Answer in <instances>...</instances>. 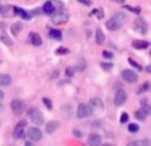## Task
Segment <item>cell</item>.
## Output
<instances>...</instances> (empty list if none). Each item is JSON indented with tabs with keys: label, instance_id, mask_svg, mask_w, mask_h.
Listing matches in <instances>:
<instances>
[{
	"label": "cell",
	"instance_id": "obj_12",
	"mask_svg": "<svg viewBox=\"0 0 151 146\" xmlns=\"http://www.w3.org/2000/svg\"><path fill=\"white\" fill-rule=\"evenodd\" d=\"M29 43H31L32 45H35V47H40V45L42 44V39L39 33L32 32V33H29Z\"/></svg>",
	"mask_w": 151,
	"mask_h": 146
},
{
	"label": "cell",
	"instance_id": "obj_34",
	"mask_svg": "<svg viewBox=\"0 0 151 146\" xmlns=\"http://www.w3.org/2000/svg\"><path fill=\"white\" fill-rule=\"evenodd\" d=\"M101 66H102V69H104V71H110V69L113 68V64L111 63H102Z\"/></svg>",
	"mask_w": 151,
	"mask_h": 146
},
{
	"label": "cell",
	"instance_id": "obj_17",
	"mask_svg": "<svg viewBox=\"0 0 151 146\" xmlns=\"http://www.w3.org/2000/svg\"><path fill=\"white\" fill-rule=\"evenodd\" d=\"M133 47L135 49H146V48L150 47V44L147 41H142V40H135L133 41Z\"/></svg>",
	"mask_w": 151,
	"mask_h": 146
},
{
	"label": "cell",
	"instance_id": "obj_35",
	"mask_svg": "<svg viewBox=\"0 0 151 146\" xmlns=\"http://www.w3.org/2000/svg\"><path fill=\"white\" fill-rule=\"evenodd\" d=\"M42 102H44V104H45V106H47L49 110L52 109V101H50L49 98H47V97H44V98H42Z\"/></svg>",
	"mask_w": 151,
	"mask_h": 146
},
{
	"label": "cell",
	"instance_id": "obj_27",
	"mask_svg": "<svg viewBox=\"0 0 151 146\" xmlns=\"http://www.w3.org/2000/svg\"><path fill=\"white\" fill-rule=\"evenodd\" d=\"M125 9H127V11H130V12H133V13H135V15H139L141 13V8L139 7H131V5H125Z\"/></svg>",
	"mask_w": 151,
	"mask_h": 146
},
{
	"label": "cell",
	"instance_id": "obj_46",
	"mask_svg": "<svg viewBox=\"0 0 151 146\" xmlns=\"http://www.w3.org/2000/svg\"><path fill=\"white\" fill-rule=\"evenodd\" d=\"M0 64H1V61H0Z\"/></svg>",
	"mask_w": 151,
	"mask_h": 146
},
{
	"label": "cell",
	"instance_id": "obj_29",
	"mask_svg": "<svg viewBox=\"0 0 151 146\" xmlns=\"http://www.w3.org/2000/svg\"><path fill=\"white\" fill-rule=\"evenodd\" d=\"M11 8H12V7H9V5H1V4H0V15L7 16Z\"/></svg>",
	"mask_w": 151,
	"mask_h": 146
},
{
	"label": "cell",
	"instance_id": "obj_10",
	"mask_svg": "<svg viewBox=\"0 0 151 146\" xmlns=\"http://www.w3.org/2000/svg\"><path fill=\"white\" fill-rule=\"evenodd\" d=\"M89 106H90V109H91V112H93V113L101 112V110L104 109V104H102L101 98H98V97L91 98L90 101H89Z\"/></svg>",
	"mask_w": 151,
	"mask_h": 146
},
{
	"label": "cell",
	"instance_id": "obj_4",
	"mask_svg": "<svg viewBox=\"0 0 151 146\" xmlns=\"http://www.w3.org/2000/svg\"><path fill=\"white\" fill-rule=\"evenodd\" d=\"M11 109H12V112L15 113L16 116H20V114H23V112L25 110V104H24L21 100H13V101L11 102Z\"/></svg>",
	"mask_w": 151,
	"mask_h": 146
},
{
	"label": "cell",
	"instance_id": "obj_8",
	"mask_svg": "<svg viewBox=\"0 0 151 146\" xmlns=\"http://www.w3.org/2000/svg\"><path fill=\"white\" fill-rule=\"evenodd\" d=\"M25 126H27V121L25 120L20 121V122L16 125L15 130H13V136H15V138L21 139V138H24V137H25V133H24V129H25Z\"/></svg>",
	"mask_w": 151,
	"mask_h": 146
},
{
	"label": "cell",
	"instance_id": "obj_30",
	"mask_svg": "<svg viewBox=\"0 0 151 146\" xmlns=\"http://www.w3.org/2000/svg\"><path fill=\"white\" fill-rule=\"evenodd\" d=\"M69 52H70V51H69L68 48H65V47H60L57 51H56V53H57V55H68Z\"/></svg>",
	"mask_w": 151,
	"mask_h": 146
},
{
	"label": "cell",
	"instance_id": "obj_41",
	"mask_svg": "<svg viewBox=\"0 0 151 146\" xmlns=\"http://www.w3.org/2000/svg\"><path fill=\"white\" fill-rule=\"evenodd\" d=\"M145 69H146V72H147V73H151V65H147Z\"/></svg>",
	"mask_w": 151,
	"mask_h": 146
},
{
	"label": "cell",
	"instance_id": "obj_3",
	"mask_svg": "<svg viewBox=\"0 0 151 146\" xmlns=\"http://www.w3.org/2000/svg\"><path fill=\"white\" fill-rule=\"evenodd\" d=\"M28 117L35 125H42V124H44V116L41 114V112H40L37 108H29Z\"/></svg>",
	"mask_w": 151,
	"mask_h": 146
},
{
	"label": "cell",
	"instance_id": "obj_24",
	"mask_svg": "<svg viewBox=\"0 0 151 146\" xmlns=\"http://www.w3.org/2000/svg\"><path fill=\"white\" fill-rule=\"evenodd\" d=\"M142 110H143V112L146 113L147 116L151 114V105L147 104L146 100H143V101H142Z\"/></svg>",
	"mask_w": 151,
	"mask_h": 146
},
{
	"label": "cell",
	"instance_id": "obj_11",
	"mask_svg": "<svg viewBox=\"0 0 151 146\" xmlns=\"http://www.w3.org/2000/svg\"><path fill=\"white\" fill-rule=\"evenodd\" d=\"M126 100H127V94H126V92L123 90V89L117 90L115 97H114V104L117 105V106H122V105L126 102Z\"/></svg>",
	"mask_w": 151,
	"mask_h": 146
},
{
	"label": "cell",
	"instance_id": "obj_31",
	"mask_svg": "<svg viewBox=\"0 0 151 146\" xmlns=\"http://www.w3.org/2000/svg\"><path fill=\"white\" fill-rule=\"evenodd\" d=\"M138 130H139V125H137V124H129V132L137 133Z\"/></svg>",
	"mask_w": 151,
	"mask_h": 146
},
{
	"label": "cell",
	"instance_id": "obj_7",
	"mask_svg": "<svg viewBox=\"0 0 151 146\" xmlns=\"http://www.w3.org/2000/svg\"><path fill=\"white\" fill-rule=\"evenodd\" d=\"M122 78L126 82L134 84L138 81V74L134 71H131V69H125V71H122Z\"/></svg>",
	"mask_w": 151,
	"mask_h": 146
},
{
	"label": "cell",
	"instance_id": "obj_13",
	"mask_svg": "<svg viewBox=\"0 0 151 146\" xmlns=\"http://www.w3.org/2000/svg\"><path fill=\"white\" fill-rule=\"evenodd\" d=\"M101 142H102L101 136H98V134H96V133L90 134V136L88 137V144L90 146H98V145H101Z\"/></svg>",
	"mask_w": 151,
	"mask_h": 146
},
{
	"label": "cell",
	"instance_id": "obj_26",
	"mask_svg": "<svg viewBox=\"0 0 151 146\" xmlns=\"http://www.w3.org/2000/svg\"><path fill=\"white\" fill-rule=\"evenodd\" d=\"M146 113H145L143 112V110H137V112H135V118H137V120H139V121H145V120H146Z\"/></svg>",
	"mask_w": 151,
	"mask_h": 146
},
{
	"label": "cell",
	"instance_id": "obj_21",
	"mask_svg": "<svg viewBox=\"0 0 151 146\" xmlns=\"http://www.w3.org/2000/svg\"><path fill=\"white\" fill-rule=\"evenodd\" d=\"M104 41H105L104 32H102L101 29H97V31H96V43L98 45H101V44H104Z\"/></svg>",
	"mask_w": 151,
	"mask_h": 146
},
{
	"label": "cell",
	"instance_id": "obj_38",
	"mask_svg": "<svg viewBox=\"0 0 151 146\" xmlns=\"http://www.w3.org/2000/svg\"><path fill=\"white\" fill-rule=\"evenodd\" d=\"M73 134H74V137H77V138H81V137H82V134H81V132L80 130H73Z\"/></svg>",
	"mask_w": 151,
	"mask_h": 146
},
{
	"label": "cell",
	"instance_id": "obj_2",
	"mask_svg": "<svg viewBox=\"0 0 151 146\" xmlns=\"http://www.w3.org/2000/svg\"><path fill=\"white\" fill-rule=\"evenodd\" d=\"M52 23L53 24H64L66 23V21L69 20V13L68 11H65L63 8V9H56L55 12L52 13Z\"/></svg>",
	"mask_w": 151,
	"mask_h": 146
},
{
	"label": "cell",
	"instance_id": "obj_43",
	"mask_svg": "<svg viewBox=\"0 0 151 146\" xmlns=\"http://www.w3.org/2000/svg\"><path fill=\"white\" fill-rule=\"evenodd\" d=\"M32 144H33V141H32V139H31V141H27V142H25L27 146H29V145H32Z\"/></svg>",
	"mask_w": 151,
	"mask_h": 146
},
{
	"label": "cell",
	"instance_id": "obj_36",
	"mask_svg": "<svg viewBox=\"0 0 151 146\" xmlns=\"http://www.w3.org/2000/svg\"><path fill=\"white\" fill-rule=\"evenodd\" d=\"M102 55H104L105 59H109V60H111V59L114 57V55H113L111 52H109V51H104V53H102Z\"/></svg>",
	"mask_w": 151,
	"mask_h": 146
},
{
	"label": "cell",
	"instance_id": "obj_33",
	"mask_svg": "<svg viewBox=\"0 0 151 146\" xmlns=\"http://www.w3.org/2000/svg\"><path fill=\"white\" fill-rule=\"evenodd\" d=\"M77 71L76 68H73V66H69V68H66V71H65V74L68 76V77H72V76L74 74V72Z\"/></svg>",
	"mask_w": 151,
	"mask_h": 146
},
{
	"label": "cell",
	"instance_id": "obj_39",
	"mask_svg": "<svg viewBox=\"0 0 151 146\" xmlns=\"http://www.w3.org/2000/svg\"><path fill=\"white\" fill-rule=\"evenodd\" d=\"M80 3H82V4H86V5H91V0H78Z\"/></svg>",
	"mask_w": 151,
	"mask_h": 146
},
{
	"label": "cell",
	"instance_id": "obj_14",
	"mask_svg": "<svg viewBox=\"0 0 151 146\" xmlns=\"http://www.w3.org/2000/svg\"><path fill=\"white\" fill-rule=\"evenodd\" d=\"M58 126H60V122H58V121H50V122H48L47 125H45V132L49 133V134H52L57 130Z\"/></svg>",
	"mask_w": 151,
	"mask_h": 146
},
{
	"label": "cell",
	"instance_id": "obj_16",
	"mask_svg": "<svg viewBox=\"0 0 151 146\" xmlns=\"http://www.w3.org/2000/svg\"><path fill=\"white\" fill-rule=\"evenodd\" d=\"M55 4H53L52 3V0H50V1H47L44 4V7H42V12L44 13H47V15H52L53 12H55Z\"/></svg>",
	"mask_w": 151,
	"mask_h": 146
},
{
	"label": "cell",
	"instance_id": "obj_22",
	"mask_svg": "<svg viewBox=\"0 0 151 146\" xmlns=\"http://www.w3.org/2000/svg\"><path fill=\"white\" fill-rule=\"evenodd\" d=\"M130 146H150L149 139H138V141H131L129 142Z\"/></svg>",
	"mask_w": 151,
	"mask_h": 146
},
{
	"label": "cell",
	"instance_id": "obj_32",
	"mask_svg": "<svg viewBox=\"0 0 151 146\" xmlns=\"http://www.w3.org/2000/svg\"><path fill=\"white\" fill-rule=\"evenodd\" d=\"M129 63H130L131 65H133V66H134V68H135V69H138V71H142V69H143V66H142L141 64L135 63V61H134L133 59H129Z\"/></svg>",
	"mask_w": 151,
	"mask_h": 146
},
{
	"label": "cell",
	"instance_id": "obj_1",
	"mask_svg": "<svg viewBox=\"0 0 151 146\" xmlns=\"http://www.w3.org/2000/svg\"><path fill=\"white\" fill-rule=\"evenodd\" d=\"M126 19L127 17H126L125 13H122V12L114 13L113 17L106 21V28L109 29V31H117V29H119L121 27L126 23Z\"/></svg>",
	"mask_w": 151,
	"mask_h": 146
},
{
	"label": "cell",
	"instance_id": "obj_20",
	"mask_svg": "<svg viewBox=\"0 0 151 146\" xmlns=\"http://www.w3.org/2000/svg\"><path fill=\"white\" fill-rule=\"evenodd\" d=\"M21 29H23V24L21 23H13L12 25H11V32H12L13 36H17Z\"/></svg>",
	"mask_w": 151,
	"mask_h": 146
},
{
	"label": "cell",
	"instance_id": "obj_44",
	"mask_svg": "<svg viewBox=\"0 0 151 146\" xmlns=\"http://www.w3.org/2000/svg\"><path fill=\"white\" fill-rule=\"evenodd\" d=\"M3 97H4V93H3V92H1V90H0V100H1V98H3Z\"/></svg>",
	"mask_w": 151,
	"mask_h": 146
},
{
	"label": "cell",
	"instance_id": "obj_45",
	"mask_svg": "<svg viewBox=\"0 0 151 146\" xmlns=\"http://www.w3.org/2000/svg\"><path fill=\"white\" fill-rule=\"evenodd\" d=\"M150 55H151V51H150Z\"/></svg>",
	"mask_w": 151,
	"mask_h": 146
},
{
	"label": "cell",
	"instance_id": "obj_42",
	"mask_svg": "<svg viewBox=\"0 0 151 146\" xmlns=\"http://www.w3.org/2000/svg\"><path fill=\"white\" fill-rule=\"evenodd\" d=\"M113 1H115V3H119V4H123V3H125V0H113Z\"/></svg>",
	"mask_w": 151,
	"mask_h": 146
},
{
	"label": "cell",
	"instance_id": "obj_19",
	"mask_svg": "<svg viewBox=\"0 0 151 146\" xmlns=\"http://www.w3.org/2000/svg\"><path fill=\"white\" fill-rule=\"evenodd\" d=\"M11 82H12V78H11V76L0 73V85H1V86H8Z\"/></svg>",
	"mask_w": 151,
	"mask_h": 146
},
{
	"label": "cell",
	"instance_id": "obj_40",
	"mask_svg": "<svg viewBox=\"0 0 151 146\" xmlns=\"http://www.w3.org/2000/svg\"><path fill=\"white\" fill-rule=\"evenodd\" d=\"M91 126H93L94 129H96V128H99V122H93V124H91Z\"/></svg>",
	"mask_w": 151,
	"mask_h": 146
},
{
	"label": "cell",
	"instance_id": "obj_6",
	"mask_svg": "<svg viewBox=\"0 0 151 146\" xmlns=\"http://www.w3.org/2000/svg\"><path fill=\"white\" fill-rule=\"evenodd\" d=\"M25 136L28 137L29 139H32L33 142L40 141V139L42 138V133H41V130H40L39 128H29L28 130H27Z\"/></svg>",
	"mask_w": 151,
	"mask_h": 146
},
{
	"label": "cell",
	"instance_id": "obj_37",
	"mask_svg": "<svg viewBox=\"0 0 151 146\" xmlns=\"http://www.w3.org/2000/svg\"><path fill=\"white\" fill-rule=\"evenodd\" d=\"M129 121V114L127 113H122V116H121V124H126Z\"/></svg>",
	"mask_w": 151,
	"mask_h": 146
},
{
	"label": "cell",
	"instance_id": "obj_28",
	"mask_svg": "<svg viewBox=\"0 0 151 146\" xmlns=\"http://www.w3.org/2000/svg\"><path fill=\"white\" fill-rule=\"evenodd\" d=\"M91 13H93L94 16H97V19H104V16H105L104 9H102V8H97V9H94Z\"/></svg>",
	"mask_w": 151,
	"mask_h": 146
},
{
	"label": "cell",
	"instance_id": "obj_25",
	"mask_svg": "<svg viewBox=\"0 0 151 146\" xmlns=\"http://www.w3.org/2000/svg\"><path fill=\"white\" fill-rule=\"evenodd\" d=\"M150 89H151V82H150V81H146V82H145L143 85H142L141 88L138 89V94H139V93H143V92L150 90Z\"/></svg>",
	"mask_w": 151,
	"mask_h": 146
},
{
	"label": "cell",
	"instance_id": "obj_5",
	"mask_svg": "<svg viewBox=\"0 0 151 146\" xmlns=\"http://www.w3.org/2000/svg\"><path fill=\"white\" fill-rule=\"evenodd\" d=\"M134 29H135L137 32H139V33H142V35H146L147 29H149V25H147V23H146L145 19L139 17L134 21Z\"/></svg>",
	"mask_w": 151,
	"mask_h": 146
},
{
	"label": "cell",
	"instance_id": "obj_15",
	"mask_svg": "<svg viewBox=\"0 0 151 146\" xmlns=\"http://www.w3.org/2000/svg\"><path fill=\"white\" fill-rule=\"evenodd\" d=\"M13 12H15L16 15L21 16L24 20H31V19H32V13L25 12L24 9H21V8H19V7H13Z\"/></svg>",
	"mask_w": 151,
	"mask_h": 146
},
{
	"label": "cell",
	"instance_id": "obj_23",
	"mask_svg": "<svg viewBox=\"0 0 151 146\" xmlns=\"http://www.w3.org/2000/svg\"><path fill=\"white\" fill-rule=\"evenodd\" d=\"M0 40H1L3 44L8 45V47H9V45H12V40H11L9 36H8L7 33H4V32H1V33H0Z\"/></svg>",
	"mask_w": 151,
	"mask_h": 146
},
{
	"label": "cell",
	"instance_id": "obj_18",
	"mask_svg": "<svg viewBox=\"0 0 151 146\" xmlns=\"http://www.w3.org/2000/svg\"><path fill=\"white\" fill-rule=\"evenodd\" d=\"M49 36H50V39L56 40V41H61V40H63V33H61L58 29H50Z\"/></svg>",
	"mask_w": 151,
	"mask_h": 146
},
{
	"label": "cell",
	"instance_id": "obj_9",
	"mask_svg": "<svg viewBox=\"0 0 151 146\" xmlns=\"http://www.w3.org/2000/svg\"><path fill=\"white\" fill-rule=\"evenodd\" d=\"M91 114V109L89 105L86 104H80L77 106V117L78 118H85Z\"/></svg>",
	"mask_w": 151,
	"mask_h": 146
}]
</instances>
